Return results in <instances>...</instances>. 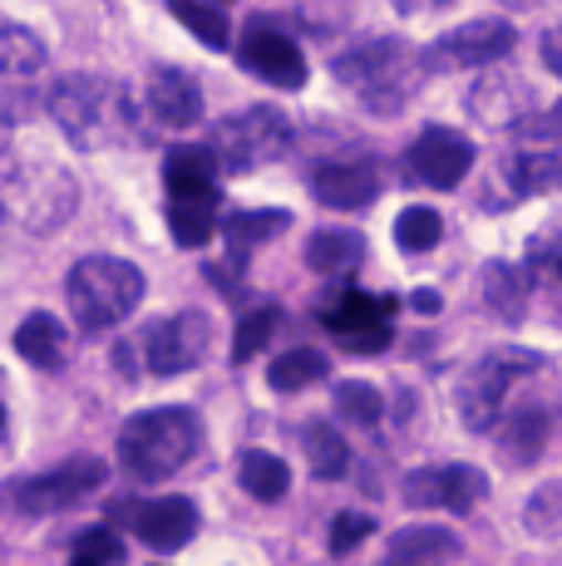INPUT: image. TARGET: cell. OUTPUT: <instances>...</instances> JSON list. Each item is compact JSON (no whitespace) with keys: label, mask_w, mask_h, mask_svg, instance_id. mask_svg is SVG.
<instances>
[{"label":"cell","mask_w":562,"mask_h":566,"mask_svg":"<svg viewBox=\"0 0 562 566\" xmlns=\"http://www.w3.org/2000/svg\"><path fill=\"white\" fill-rule=\"evenodd\" d=\"M45 108L60 124V134L84 154H100L124 134H134V104H128L124 84L104 80V74H60L45 90Z\"/></svg>","instance_id":"obj_1"},{"label":"cell","mask_w":562,"mask_h":566,"mask_svg":"<svg viewBox=\"0 0 562 566\" xmlns=\"http://www.w3.org/2000/svg\"><path fill=\"white\" fill-rule=\"evenodd\" d=\"M202 449V419L188 405L144 409L118 429V463L138 483H164Z\"/></svg>","instance_id":"obj_2"},{"label":"cell","mask_w":562,"mask_h":566,"mask_svg":"<svg viewBox=\"0 0 562 566\" xmlns=\"http://www.w3.org/2000/svg\"><path fill=\"white\" fill-rule=\"evenodd\" d=\"M64 296H70L74 325L80 331H110L128 321L144 301V271L124 256H84L64 276Z\"/></svg>","instance_id":"obj_3"},{"label":"cell","mask_w":562,"mask_h":566,"mask_svg":"<svg viewBox=\"0 0 562 566\" xmlns=\"http://www.w3.org/2000/svg\"><path fill=\"white\" fill-rule=\"evenodd\" d=\"M331 74L341 84H351L361 94V104L375 108V114H395L409 99V90H415V80H409V50L391 35L365 40V45H351L345 54H336Z\"/></svg>","instance_id":"obj_4"},{"label":"cell","mask_w":562,"mask_h":566,"mask_svg":"<svg viewBox=\"0 0 562 566\" xmlns=\"http://www.w3.org/2000/svg\"><path fill=\"white\" fill-rule=\"evenodd\" d=\"M538 365H543V355L513 350V345L489 350L483 360H473L469 375L459 379V419H464V429H469V433H489L493 423L503 419L508 389H513L523 375H533Z\"/></svg>","instance_id":"obj_5"},{"label":"cell","mask_w":562,"mask_h":566,"mask_svg":"<svg viewBox=\"0 0 562 566\" xmlns=\"http://www.w3.org/2000/svg\"><path fill=\"white\" fill-rule=\"evenodd\" d=\"M212 148L222 158V172H257L291 154V118L272 104H252L212 128Z\"/></svg>","instance_id":"obj_6"},{"label":"cell","mask_w":562,"mask_h":566,"mask_svg":"<svg viewBox=\"0 0 562 566\" xmlns=\"http://www.w3.org/2000/svg\"><path fill=\"white\" fill-rule=\"evenodd\" d=\"M513 45H518V30L508 25V20H499V15H483V20H469V25L449 30V35H439L435 45L419 54V70L425 74L479 70V64L503 60Z\"/></svg>","instance_id":"obj_7"},{"label":"cell","mask_w":562,"mask_h":566,"mask_svg":"<svg viewBox=\"0 0 562 566\" xmlns=\"http://www.w3.org/2000/svg\"><path fill=\"white\" fill-rule=\"evenodd\" d=\"M110 483V468L100 459H90V453H80V459L50 468V473H35V478H20L15 483V507L25 517H50V513H64V507L84 503V497L94 493V488Z\"/></svg>","instance_id":"obj_8"},{"label":"cell","mask_w":562,"mask_h":566,"mask_svg":"<svg viewBox=\"0 0 562 566\" xmlns=\"http://www.w3.org/2000/svg\"><path fill=\"white\" fill-rule=\"evenodd\" d=\"M212 350V321L202 311H178L168 321H154L144 335V369L158 379L188 375L192 365H202V355Z\"/></svg>","instance_id":"obj_9"},{"label":"cell","mask_w":562,"mask_h":566,"mask_svg":"<svg viewBox=\"0 0 562 566\" xmlns=\"http://www.w3.org/2000/svg\"><path fill=\"white\" fill-rule=\"evenodd\" d=\"M237 60H242L247 74H257L272 90H301L306 84V54L296 50V40L281 35L272 20H252L237 45Z\"/></svg>","instance_id":"obj_10"},{"label":"cell","mask_w":562,"mask_h":566,"mask_svg":"<svg viewBox=\"0 0 562 566\" xmlns=\"http://www.w3.org/2000/svg\"><path fill=\"white\" fill-rule=\"evenodd\" d=\"M489 478L469 463H445V468H419L405 478V503L409 507H445V513L464 517L483 503Z\"/></svg>","instance_id":"obj_11"},{"label":"cell","mask_w":562,"mask_h":566,"mask_svg":"<svg viewBox=\"0 0 562 566\" xmlns=\"http://www.w3.org/2000/svg\"><path fill=\"white\" fill-rule=\"evenodd\" d=\"M469 168H473V144L464 134H454V128H439V124L425 128L405 154V172L415 182H425V188H435V192L459 188Z\"/></svg>","instance_id":"obj_12"},{"label":"cell","mask_w":562,"mask_h":566,"mask_svg":"<svg viewBox=\"0 0 562 566\" xmlns=\"http://www.w3.org/2000/svg\"><path fill=\"white\" fill-rule=\"evenodd\" d=\"M6 188H10V198H15L20 217H25V227H40V232L60 227L64 217L74 212V202H80V188H74L70 172H60L55 163H40V178H25V172H15V163H10Z\"/></svg>","instance_id":"obj_13"},{"label":"cell","mask_w":562,"mask_h":566,"mask_svg":"<svg viewBox=\"0 0 562 566\" xmlns=\"http://www.w3.org/2000/svg\"><path fill=\"white\" fill-rule=\"evenodd\" d=\"M391 311L395 301H375L365 291H341V301L331 311H321V321H326V331L336 335L345 350L375 355L391 345Z\"/></svg>","instance_id":"obj_14"},{"label":"cell","mask_w":562,"mask_h":566,"mask_svg":"<svg viewBox=\"0 0 562 566\" xmlns=\"http://www.w3.org/2000/svg\"><path fill=\"white\" fill-rule=\"evenodd\" d=\"M128 527L138 532V542L154 552H183L192 537H198V507L192 497H154V503H134L124 507Z\"/></svg>","instance_id":"obj_15"},{"label":"cell","mask_w":562,"mask_h":566,"mask_svg":"<svg viewBox=\"0 0 562 566\" xmlns=\"http://www.w3.org/2000/svg\"><path fill=\"white\" fill-rule=\"evenodd\" d=\"M311 192H316L326 207H341V212H361L381 198V178H375L371 163H321L311 172Z\"/></svg>","instance_id":"obj_16"},{"label":"cell","mask_w":562,"mask_h":566,"mask_svg":"<svg viewBox=\"0 0 562 566\" xmlns=\"http://www.w3.org/2000/svg\"><path fill=\"white\" fill-rule=\"evenodd\" d=\"M148 108L164 118L168 128H192L202 118V90L188 70H173V64H158L148 70Z\"/></svg>","instance_id":"obj_17"},{"label":"cell","mask_w":562,"mask_h":566,"mask_svg":"<svg viewBox=\"0 0 562 566\" xmlns=\"http://www.w3.org/2000/svg\"><path fill=\"white\" fill-rule=\"evenodd\" d=\"M218 172H222V158L218 148H202V144H178L168 148L164 158V182L173 198H208L218 192Z\"/></svg>","instance_id":"obj_18"},{"label":"cell","mask_w":562,"mask_h":566,"mask_svg":"<svg viewBox=\"0 0 562 566\" xmlns=\"http://www.w3.org/2000/svg\"><path fill=\"white\" fill-rule=\"evenodd\" d=\"M469 114L479 124H499V128L523 124L533 114V90L523 80H513V74H489V80H479L469 90Z\"/></svg>","instance_id":"obj_19"},{"label":"cell","mask_w":562,"mask_h":566,"mask_svg":"<svg viewBox=\"0 0 562 566\" xmlns=\"http://www.w3.org/2000/svg\"><path fill=\"white\" fill-rule=\"evenodd\" d=\"M548 433H553V413H548L543 405H523V409L503 413L499 419V449H503L508 468H528V463L543 459Z\"/></svg>","instance_id":"obj_20"},{"label":"cell","mask_w":562,"mask_h":566,"mask_svg":"<svg viewBox=\"0 0 562 566\" xmlns=\"http://www.w3.org/2000/svg\"><path fill=\"white\" fill-rule=\"evenodd\" d=\"M64 350H70V331L55 321L50 311H35V315H25L20 321V331H15V355L25 365H35V369H60L64 365Z\"/></svg>","instance_id":"obj_21"},{"label":"cell","mask_w":562,"mask_h":566,"mask_svg":"<svg viewBox=\"0 0 562 566\" xmlns=\"http://www.w3.org/2000/svg\"><path fill=\"white\" fill-rule=\"evenodd\" d=\"M365 261V237L351 232V227H321L306 242V266L321 271V276H351Z\"/></svg>","instance_id":"obj_22"},{"label":"cell","mask_w":562,"mask_h":566,"mask_svg":"<svg viewBox=\"0 0 562 566\" xmlns=\"http://www.w3.org/2000/svg\"><path fill=\"white\" fill-rule=\"evenodd\" d=\"M287 227H291V212H281V207H247V212H227L222 237H227V252L242 261L252 247L272 242Z\"/></svg>","instance_id":"obj_23"},{"label":"cell","mask_w":562,"mask_h":566,"mask_svg":"<svg viewBox=\"0 0 562 566\" xmlns=\"http://www.w3.org/2000/svg\"><path fill=\"white\" fill-rule=\"evenodd\" d=\"M301 443H306V463H311V473H316L321 483L345 478V468H351V443H345L326 419H311L306 429H301Z\"/></svg>","instance_id":"obj_24"},{"label":"cell","mask_w":562,"mask_h":566,"mask_svg":"<svg viewBox=\"0 0 562 566\" xmlns=\"http://www.w3.org/2000/svg\"><path fill=\"white\" fill-rule=\"evenodd\" d=\"M168 232L178 247H202L218 232V192L208 198H173L168 202Z\"/></svg>","instance_id":"obj_25"},{"label":"cell","mask_w":562,"mask_h":566,"mask_svg":"<svg viewBox=\"0 0 562 566\" xmlns=\"http://www.w3.org/2000/svg\"><path fill=\"white\" fill-rule=\"evenodd\" d=\"M385 557L391 562H445V557H459V537H454L449 527H405L391 537V547H385Z\"/></svg>","instance_id":"obj_26"},{"label":"cell","mask_w":562,"mask_h":566,"mask_svg":"<svg viewBox=\"0 0 562 566\" xmlns=\"http://www.w3.org/2000/svg\"><path fill=\"white\" fill-rule=\"evenodd\" d=\"M483 301H489L508 325H518L528 311V276L518 266H508V261H489V266H483Z\"/></svg>","instance_id":"obj_27"},{"label":"cell","mask_w":562,"mask_h":566,"mask_svg":"<svg viewBox=\"0 0 562 566\" xmlns=\"http://www.w3.org/2000/svg\"><path fill=\"white\" fill-rule=\"evenodd\" d=\"M237 478H242V488L257 497V503H281L287 488H291V468L281 463L277 453H267V449H247Z\"/></svg>","instance_id":"obj_28"},{"label":"cell","mask_w":562,"mask_h":566,"mask_svg":"<svg viewBox=\"0 0 562 566\" xmlns=\"http://www.w3.org/2000/svg\"><path fill=\"white\" fill-rule=\"evenodd\" d=\"M40 64H45V40H40L35 30L15 25V20H0V74L25 80Z\"/></svg>","instance_id":"obj_29"},{"label":"cell","mask_w":562,"mask_h":566,"mask_svg":"<svg viewBox=\"0 0 562 566\" xmlns=\"http://www.w3.org/2000/svg\"><path fill=\"white\" fill-rule=\"evenodd\" d=\"M326 355L321 350H287V355H277L272 369H267V385L277 389V395H296V389H311V385H321L326 379Z\"/></svg>","instance_id":"obj_30"},{"label":"cell","mask_w":562,"mask_h":566,"mask_svg":"<svg viewBox=\"0 0 562 566\" xmlns=\"http://www.w3.org/2000/svg\"><path fill=\"white\" fill-rule=\"evenodd\" d=\"M439 237H445V217H439L435 207H405V212L395 217V242H399V252H409V256L435 252Z\"/></svg>","instance_id":"obj_31"},{"label":"cell","mask_w":562,"mask_h":566,"mask_svg":"<svg viewBox=\"0 0 562 566\" xmlns=\"http://www.w3.org/2000/svg\"><path fill=\"white\" fill-rule=\"evenodd\" d=\"M336 413L351 423H361V429H375V423L385 419V395L375 385H365V379H341L336 385Z\"/></svg>","instance_id":"obj_32"},{"label":"cell","mask_w":562,"mask_h":566,"mask_svg":"<svg viewBox=\"0 0 562 566\" xmlns=\"http://www.w3.org/2000/svg\"><path fill=\"white\" fill-rule=\"evenodd\" d=\"M173 15H178L183 25H188L192 35H198L202 45H212V50H227V40H232L222 6H208V0H173Z\"/></svg>","instance_id":"obj_33"},{"label":"cell","mask_w":562,"mask_h":566,"mask_svg":"<svg viewBox=\"0 0 562 566\" xmlns=\"http://www.w3.org/2000/svg\"><path fill=\"white\" fill-rule=\"evenodd\" d=\"M277 325H281V311H277V306H257V311H247L242 321H237V335H232V360H237V365H247V360H252V355L277 335Z\"/></svg>","instance_id":"obj_34"},{"label":"cell","mask_w":562,"mask_h":566,"mask_svg":"<svg viewBox=\"0 0 562 566\" xmlns=\"http://www.w3.org/2000/svg\"><path fill=\"white\" fill-rule=\"evenodd\" d=\"M513 188L523 192V198L558 192L562 188V158H553V154H523V158H513Z\"/></svg>","instance_id":"obj_35"},{"label":"cell","mask_w":562,"mask_h":566,"mask_svg":"<svg viewBox=\"0 0 562 566\" xmlns=\"http://www.w3.org/2000/svg\"><path fill=\"white\" fill-rule=\"evenodd\" d=\"M523 527L533 537H558L562 532V483H543L523 503Z\"/></svg>","instance_id":"obj_36"},{"label":"cell","mask_w":562,"mask_h":566,"mask_svg":"<svg viewBox=\"0 0 562 566\" xmlns=\"http://www.w3.org/2000/svg\"><path fill=\"white\" fill-rule=\"evenodd\" d=\"M70 557H74V566H114V562H124V537L110 527H90L70 547Z\"/></svg>","instance_id":"obj_37"},{"label":"cell","mask_w":562,"mask_h":566,"mask_svg":"<svg viewBox=\"0 0 562 566\" xmlns=\"http://www.w3.org/2000/svg\"><path fill=\"white\" fill-rule=\"evenodd\" d=\"M371 527H375V522L365 513H336V522H331V537H326L331 542V557H351V552L371 537Z\"/></svg>","instance_id":"obj_38"},{"label":"cell","mask_w":562,"mask_h":566,"mask_svg":"<svg viewBox=\"0 0 562 566\" xmlns=\"http://www.w3.org/2000/svg\"><path fill=\"white\" fill-rule=\"evenodd\" d=\"M518 128H523L528 138H553L558 128H562V104L553 108V114H543V118H533V114H528V118H523V124H518Z\"/></svg>","instance_id":"obj_39"},{"label":"cell","mask_w":562,"mask_h":566,"mask_svg":"<svg viewBox=\"0 0 562 566\" xmlns=\"http://www.w3.org/2000/svg\"><path fill=\"white\" fill-rule=\"evenodd\" d=\"M543 64H548V70H553L558 80H562V25H558V30H548V35H543Z\"/></svg>","instance_id":"obj_40"},{"label":"cell","mask_w":562,"mask_h":566,"mask_svg":"<svg viewBox=\"0 0 562 566\" xmlns=\"http://www.w3.org/2000/svg\"><path fill=\"white\" fill-rule=\"evenodd\" d=\"M395 6H399V15H425V10L449 6V0H395Z\"/></svg>","instance_id":"obj_41"},{"label":"cell","mask_w":562,"mask_h":566,"mask_svg":"<svg viewBox=\"0 0 562 566\" xmlns=\"http://www.w3.org/2000/svg\"><path fill=\"white\" fill-rule=\"evenodd\" d=\"M409 306L425 311V315H435L439 311V296H435V291H415V296H409Z\"/></svg>","instance_id":"obj_42"},{"label":"cell","mask_w":562,"mask_h":566,"mask_svg":"<svg viewBox=\"0 0 562 566\" xmlns=\"http://www.w3.org/2000/svg\"><path fill=\"white\" fill-rule=\"evenodd\" d=\"M0 433H6V395H0Z\"/></svg>","instance_id":"obj_43"},{"label":"cell","mask_w":562,"mask_h":566,"mask_svg":"<svg viewBox=\"0 0 562 566\" xmlns=\"http://www.w3.org/2000/svg\"><path fill=\"white\" fill-rule=\"evenodd\" d=\"M208 6H232V0H208Z\"/></svg>","instance_id":"obj_44"},{"label":"cell","mask_w":562,"mask_h":566,"mask_svg":"<svg viewBox=\"0 0 562 566\" xmlns=\"http://www.w3.org/2000/svg\"><path fill=\"white\" fill-rule=\"evenodd\" d=\"M0 217H6V207H0Z\"/></svg>","instance_id":"obj_45"},{"label":"cell","mask_w":562,"mask_h":566,"mask_svg":"<svg viewBox=\"0 0 562 566\" xmlns=\"http://www.w3.org/2000/svg\"><path fill=\"white\" fill-rule=\"evenodd\" d=\"M558 271H562V266H558Z\"/></svg>","instance_id":"obj_46"}]
</instances>
